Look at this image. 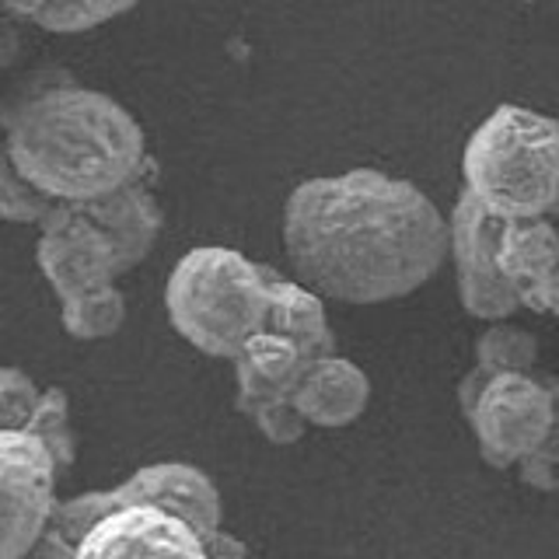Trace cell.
<instances>
[{"label": "cell", "instance_id": "1", "mask_svg": "<svg viewBox=\"0 0 559 559\" xmlns=\"http://www.w3.org/2000/svg\"><path fill=\"white\" fill-rule=\"evenodd\" d=\"M284 252L297 284L325 301L389 305L441 273L448 217L416 182L378 168H349L290 192Z\"/></svg>", "mask_w": 559, "mask_h": 559}, {"label": "cell", "instance_id": "2", "mask_svg": "<svg viewBox=\"0 0 559 559\" xmlns=\"http://www.w3.org/2000/svg\"><path fill=\"white\" fill-rule=\"evenodd\" d=\"M4 154L49 200L84 203L151 168L136 116L78 81L28 84L0 109Z\"/></svg>", "mask_w": 559, "mask_h": 559}, {"label": "cell", "instance_id": "3", "mask_svg": "<svg viewBox=\"0 0 559 559\" xmlns=\"http://www.w3.org/2000/svg\"><path fill=\"white\" fill-rule=\"evenodd\" d=\"M465 192L486 214L538 217L559 210V119L524 109V105H497L462 154Z\"/></svg>", "mask_w": 559, "mask_h": 559}, {"label": "cell", "instance_id": "4", "mask_svg": "<svg viewBox=\"0 0 559 559\" xmlns=\"http://www.w3.org/2000/svg\"><path fill=\"white\" fill-rule=\"evenodd\" d=\"M168 322L200 354L231 360L252 332L270 325V280L238 249L200 245L186 252L165 287Z\"/></svg>", "mask_w": 559, "mask_h": 559}, {"label": "cell", "instance_id": "5", "mask_svg": "<svg viewBox=\"0 0 559 559\" xmlns=\"http://www.w3.org/2000/svg\"><path fill=\"white\" fill-rule=\"evenodd\" d=\"M119 503H162L171 507L175 514H182L192 528L210 542L221 532V493L214 479L203 468L186 465V462H157L136 468L133 476H127L112 489H92V493H78L57 500L52 518L46 524V532L39 538V546L32 549V556H74V542L81 532L92 524L102 511Z\"/></svg>", "mask_w": 559, "mask_h": 559}, {"label": "cell", "instance_id": "6", "mask_svg": "<svg viewBox=\"0 0 559 559\" xmlns=\"http://www.w3.org/2000/svg\"><path fill=\"white\" fill-rule=\"evenodd\" d=\"M57 462L28 430H0V559L32 556L57 507Z\"/></svg>", "mask_w": 559, "mask_h": 559}, {"label": "cell", "instance_id": "7", "mask_svg": "<svg viewBox=\"0 0 559 559\" xmlns=\"http://www.w3.org/2000/svg\"><path fill=\"white\" fill-rule=\"evenodd\" d=\"M549 416L552 399L546 381L532 371H497L486 378L476 406L465 419L476 433L483 462L503 472L546 441Z\"/></svg>", "mask_w": 559, "mask_h": 559}, {"label": "cell", "instance_id": "8", "mask_svg": "<svg viewBox=\"0 0 559 559\" xmlns=\"http://www.w3.org/2000/svg\"><path fill=\"white\" fill-rule=\"evenodd\" d=\"M35 227H39L35 262H39V273L49 280V287L60 301L122 276V262L112 238L74 203L52 200V206L35 221Z\"/></svg>", "mask_w": 559, "mask_h": 559}, {"label": "cell", "instance_id": "9", "mask_svg": "<svg viewBox=\"0 0 559 559\" xmlns=\"http://www.w3.org/2000/svg\"><path fill=\"white\" fill-rule=\"evenodd\" d=\"M497 227L500 217L486 210L462 189L448 217V259L454 262L459 301L465 314L483 322H500L521 311L514 284H507L497 270Z\"/></svg>", "mask_w": 559, "mask_h": 559}, {"label": "cell", "instance_id": "10", "mask_svg": "<svg viewBox=\"0 0 559 559\" xmlns=\"http://www.w3.org/2000/svg\"><path fill=\"white\" fill-rule=\"evenodd\" d=\"M74 556H206L203 535L192 524L162 503H119L102 511L81 538Z\"/></svg>", "mask_w": 559, "mask_h": 559}, {"label": "cell", "instance_id": "11", "mask_svg": "<svg viewBox=\"0 0 559 559\" xmlns=\"http://www.w3.org/2000/svg\"><path fill=\"white\" fill-rule=\"evenodd\" d=\"M154 171H157V165L151 162V168L144 175H136V179H130L127 186L105 192V197L74 203L112 238L119 262H122V273L140 266V262L151 255L157 235H162V206H157L154 192L147 186V179H154Z\"/></svg>", "mask_w": 559, "mask_h": 559}, {"label": "cell", "instance_id": "12", "mask_svg": "<svg viewBox=\"0 0 559 559\" xmlns=\"http://www.w3.org/2000/svg\"><path fill=\"white\" fill-rule=\"evenodd\" d=\"M290 402L305 416L308 427L340 430L364 416L367 402H371V378L354 360L325 354L305 367Z\"/></svg>", "mask_w": 559, "mask_h": 559}, {"label": "cell", "instance_id": "13", "mask_svg": "<svg viewBox=\"0 0 559 559\" xmlns=\"http://www.w3.org/2000/svg\"><path fill=\"white\" fill-rule=\"evenodd\" d=\"M270 280V325L290 336L308 360L336 354V336H332L329 314H325V297H319L311 287L297 284V280L280 276L266 266Z\"/></svg>", "mask_w": 559, "mask_h": 559}, {"label": "cell", "instance_id": "14", "mask_svg": "<svg viewBox=\"0 0 559 559\" xmlns=\"http://www.w3.org/2000/svg\"><path fill=\"white\" fill-rule=\"evenodd\" d=\"M497 270L507 284L524 287L546 276L559 262V224L549 214L507 217L497 227Z\"/></svg>", "mask_w": 559, "mask_h": 559}, {"label": "cell", "instance_id": "15", "mask_svg": "<svg viewBox=\"0 0 559 559\" xmlns=\"http://www.w3.org/2000/svg\"><path fill=\"white\" fill-rule=\"evenodd\" d=\"M0 8L11 17L32 22L35 28L81 35L127 14L130 8H136V0H0Z\"/></svg>", "mask_w": 559, "mask_h": 559}, {"label": "cell", "instance_id": "16", "mask_svg": "<svg viewBox=\"0 0 559 559\" xmlns=\"http://www.w3.org/2000/svg\"><path fill=\"white\" fill-rule=\"evenodd\" d=\"M127 322V294L112 284L87 287L60 301V325L70 340H109Z\"/></svg>", "mask_w": 559, "mask_h": 559}, {"label": "cell", "instance_id": "17", "mask_svg": "<svg viewBox=\"0 0 559 559\" xmlns=\"http://www.w3.org/2000/svg\"><path fill=\"white\" fill-rule=\"evenodd\" d=\"M25 430L46 444L52 462H57V472H67L70 465H74L78 441H74V424H70V399L63 389H46L39 395Z\"/></svg>", "mask_w": 559, "mask_h": 559}, {"label": "cell", "instance_id": "18", "mask_svg": "<svg viewBox=\"0 0 559 559\" xmlns=\"http://www.w3.org/2000/svg\"><path fill=\"white\" fill-rule=\"evenodd\" d=\"M538 360V340L528 329L507 325V319L489 322V329L476 340V364L483 371H532Z\"/></svg>", "mask_w": 559, "mask_h": 559}, {"label": "cell", "instance_id": "19", "mask_svg": "<svg viewBox=\"0 0 559 559\" xmlns=\"http://www.w3.org/2000/svg\"><path fill=\"white\" fill-rule=\"evenodd\" d=\"M49 206H52V200L46 192L39 186H32L25 175L14 168L11 157L0 151V221L35 224Z\"/></svg>", "mask_w": 559, "mask_h": 559}, {"label": "cell", "instance_id": "20", "mask_svg": "<svg viewBox=\"0 0 559 559\" xmlns=\"http://www.w3.org/2000/svg\"><path fill=\"white\" fill-rule=\"evenodd\" d=\"M245 419H252V427L266 437L270 444L287 448L297 444L305 437L308 424L305 416L294 409L290 399H262V402H245V406H235Z\"/></svg>", "mask_w": 559, "mask_h": 559}, {"label": "cell", "instance_id": "21", "mask_svg": "<svg viewBox=\"0 0 559 559\" xmlns=\"http://www.w3.org/2000/svg\"><path fill=\"white\" fill-rule=\"evenodd\" d=\"M43 389L22 367H0V430H25Z\"/></svg>", "mask_w": 559, "mask_h": 559}, {"label": "cell", "instance_id": "22", "mask_svg": "<svg viewBox=\"0 0 559 559\" xmlns=\"http://www.w3.org/2000/svg\"><path fill=\"white\" fill-rule=\"evenodd\" d=\"M514 468L524 486L538 489V493H559V454L535 448L524 454V459H518Z\"/></svg>", "mask_w": 559, "mask_h": 559}, {"label": "cell", "instance_id": "23", "mask_svg": "<svg viewBox=\"0 0 559 559\" xmlns=\"http://www.w3.org/2000/svg\"><path fill=\"white\" fill-rule=\"evenodd\" d=\"M518 301L521 308H528L535 314H556L559 319V262L542 280H535V284L518 287Z\"/></svg>", "mask_w": 559, "mask_h": 559}, {"label": "cell", "instance_id": "24", "mask_svg": "<svg viewBox=\"0 0 559 559\" xmlns=\"http://www.w3.org/2000/svg\"><path fill=\"white\" fill-rule=\"evenodd\" d=\"M486 378H489V371H483L479 364H472V367H468V374L459 381V406H462V416H468L472 406H476V399H479V392H483Z\"/></svg>", "mask_w": 559, "mask_h": 559}, {"label": "cell", "instance_id": "25", "mask_svg": "<svg viewBox=\"0 0 559 559\" xmlns=\"http://www.w3.org/2000/svg\"><path fill=\"white\" fill-rule=\"evenodd\" d=\"M549 389V399H552V416H549V433L546 441H542L538 448L549 451V454H559V378H542Z\"/></svg>", "mask_w": 559, "mask_h": 559}, {"label": "cell", "instance_id": "26", "mask_svg": "<svg viewBox=\"0 0 559 559\" xmlns=\"http://www.w3.org/2000/svg\"><path fill=\"white\" fill-rule=\"evenodd\" d=\"M241 552H245V546H241V542L227 538L224 532H217L214 538L206 542V556H241Z\"/></svg>", "mask_w": 559, "mask_h": 559}]
</instances>
